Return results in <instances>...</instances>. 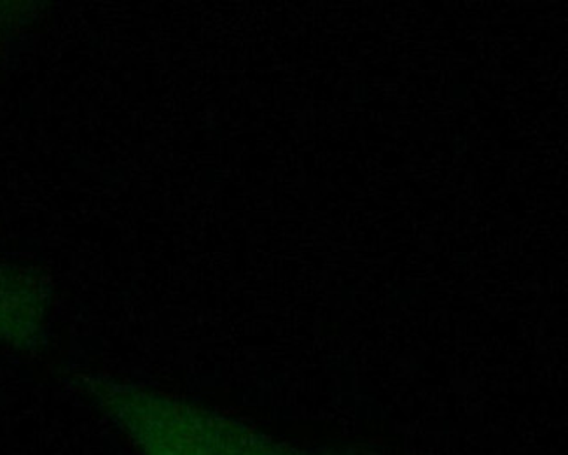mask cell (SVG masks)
Here are the masks:
<instances>
[{"instance_id":"cell-1","label":"cell","mask_w":568,"mask_h":455,"mask_svg":"<svg viewBox=\"0 0 568 455\" xmlns=\"http://www.w3.org/2000/svg\"><path fill=\"white\" fill-rule=\"evenodd\" d=\"M135 455H382L303 447L242 418L181 402L145 421L132 443Z\"/></svg>"},{"instance_id":"cell-2","label":"cell","mask_w":568,"mask_h":455,"mask_svg":"<svg viewBox=\"0 0 568 455\" xmlns=\"http://www.w3.org/2000/svg\"><path fill=\"white\" fill-rule=\"evenodd\" d=\"M30 312V284L26 272L0 265V344L13 345L26 330Z\"/></svg>"}]
</instances>
